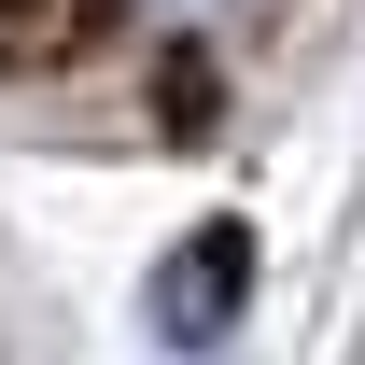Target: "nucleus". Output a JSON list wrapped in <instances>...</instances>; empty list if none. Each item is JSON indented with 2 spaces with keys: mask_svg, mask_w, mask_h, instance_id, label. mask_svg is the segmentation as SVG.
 <instances>
[{
  "mask_svg": "<svg viewBox=\"0 0 365 365\" xmlns=\"http://www.w3.org/2000/svg\"><path fill=\"white\" fill-rule=\"evenodd\" d=\"M140 309H155V337H169V351H225V323L253 309V239H239V225H197L169 267H155V295H140Z\"/></svg>",
  "mask_w": 365,
  "mask_h": 365,
  "instance_id": "f257e3e1",
  "label": "nucleus"
},
{
  "mask_svg": "<svg viewBox=\"0 0 365 365\" xmlns=\"http://www.w3.org/2000/svg\"><path fill=\"white\" fill-rule=\"evenodd\" d=\"M169 14H197V0H169Z\"/></svg>",
  "mask_w": 365,
  "mask_h": 365,
  "instance_id": "f03ea898",
  "label": "nucleus"
}]
</instances>
